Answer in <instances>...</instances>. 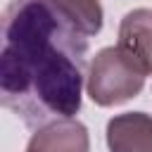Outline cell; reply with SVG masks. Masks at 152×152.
<instances>
[{
    "mask_svg": "<svg viewBox=\"0 0 152 152\" xmlns=\"http://www.w3.org/2000/svg\"><path fill=\"white\" fill-rule=\"evenodd\" d=\"M88 33L64 0H10L2 14L0 100L31 128L81 109Z\"/></svg>",
    "mask_w": 152,
    "mask_h": 152,
    "instance_id": "obj_1",
    "label": "cell"
},
{
    "mask_svg": "<svg viewBox=\"0 0 152 152\" xmlns=\"http://www.w3.org/2000/svg\"><path fill=\"white\" fill-rule=\"evenodd\" d=\"M145 78L147 71L142 69V64L131 57L124 48L112 45L102 48L93 57L86 76V90L95 104L114 107L133 100L142 90Z\"/></svg>",
    "mask_w": 152,
    "mask_h": 152,
    "instance_id": "obj_2",
    "label": "cell"
},
{
    "mask_svg": "<svg viewBox=\"0 0 152 152\" xmlns=\"http://www.w3.org/2000/svg\"><path fill=\"white\" fill-rule=\"evenodd\" d=\"M26 152H90L88 128L74 116L50 121L36 128Z\"/></svg>",
    "mask_w": 152,
    "mask_h": 152,
    "instance_id": "obj_3",
    "label": "cell"
},
{
    "mask_svg": "<svg viewBox=\"0 0 152 152\" xmlns=\"http://www.w3.org/2000/svg\"><path fill=\"white\" fill-rule=\"evenodd\" d=\"M109 152H152V116L145 112L116 114L107 124Z\"/></svg>",
    "mask_w": 152,
    "mask_h": 152,
    "instance_id": "obj_4",
    "label": "cell"
},
{
    "mask_svg": "<svg viewBox=\"0 0 152 152\" xmlns=\"http://www.w3.org/2000/svg\"><path fill=\"white\" fill-rule=\"evenodd\" d=\"M119 48H124L147 74H152V10L138 7L121 19Z\"/></svg>",
    "mask_w": 152,
    "mask_h": 152,
    "instance_id": "obj_5",
    "label": "cell"
}]
</instances>
